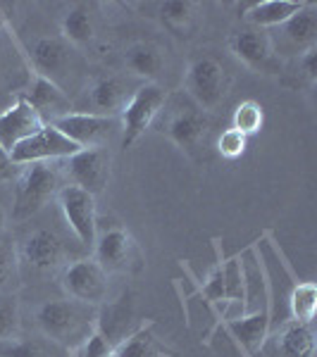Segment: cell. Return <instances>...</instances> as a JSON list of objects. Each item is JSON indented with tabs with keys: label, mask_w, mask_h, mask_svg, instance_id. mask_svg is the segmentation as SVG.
I'll return each mask as SVG.
<instances>
[{
	"label": "cell",
	"mask_w": 317,
	"mask_h": 357,
	"mask_svg": "<svg viewBox=\"0 0 317 357\" xmlns=\"http://www.w3.org/2000/svg\"><path fill=\"white\" fill-rule=\"evenodd\" d=\"M96 314L94 305L60 298V301H45L36 310V321L45 338L65 350H74L96 331Z\"/></svg>",
	"instance_id": "6da1fadb"
},
{
	"label": "cell",
	"mask_w": 317,
	"mask_h": 357,
	"mask_svg": "<svg viewBox=\"0 0 317 357\" xmlns=\"http://www.w3.org/2000/svg\"><path fill=\"white\" fill-rule=\"evenodd\" d=\"M62 188V169L53 162L24 165L15 178V205L13 220L24 222L43 210Z\"/></svg>",
	"instance_id": "7a4b0ae2"
},
{
	"label": "cell",
	"mask_w": 317,
	"mask_h": 357,
	"mask_svg": "<svg viewBox=\"0 0 317 357\" xmlns=\"http://www.w3.org/2000/svg\"><path fill=\"white\" fill-rule=\"evenodd\" d=\"M34 77L36 72L29 57L22 53L10 29L3 26L0 29V112L27 93Z\"/></svg>",
	"instance_id": "3957f363"
},
{
	"label": "cell",
	"mask_w": 317,
	"mask_h": 357,
	"mask_svg": "<svg viewBox=\"0 0 317 357\" xmlns=\"http://www.w3.org/2000/svg\"><path fill=\"white\" fill-rule=\"evenodd\" d=\"M167 102V91L158 84H141L126 100V105L119 112L122 124V146L129 148L136 143V138L148 129L155 117Z\"/></svg>",
	"instance_id": "277c9868"
},
{
	"label": "cell",
	"mask_w": 317,
	"mask_h": 357,
	"mask_svg": "<svg viewBox=\"0 0 317 357\" xmlns=\"http://www.w3.org/2000/svg\"><path fill=\"white\" fill-rule=\"evenodd\" d=\"M79 151H82V148L62 136L53 124H43L34 136L17 143L13 151H10V158H13L15 165L24 167L34 162H57V160H67Z\"/></svg>",
	"instance_id": "5b68a950"
},
{
	"label": "cell",
	"mask_w": 317,
	"mask_h": 357,
	"mask_svg": "<svg viewBox=\"0 0 317 357\" xmlns=\"http://www.w3.org/2000/svg\"><path fill=\"white\" fill-rule=\"evenodd\" d=\"M62 289H65L67 298L86 305H101L108 303V291H110V281L103 267L94 257H84V260L72 262L62 274Z\"/></svg>",
	"instance_id": "8992f818"
},
{
	"label": "cell",
	"mask_w": 317,
	"mask_h": 357,
	"mask_svg": "<svg viewBox=\"0 0 317 357\" xmlns=\"http://www.w3.org/2000/svg\"><path fill=\"white\" fill-rule=\"evenodd\" d=\"M186 93L203 112L215 110L227 93V74L215 57H198L186 72Z\"/></svg>",
	"instance_id": "52a82bcc"
},
{
	"label": "cell",
	"mask_w": 317,
	"mask_h": 357,
	"mask_svg": "<svg viewBox=\"0 0 317 357\" xmlns=\"http://www.w3.org/2000/svg\"><path fill=\"white\" fill-rule=\"evenodd\" d=\"M210 129V119H207V112L200 110L198 105L189 98L186 102L177 100V105L167 112V119H163L160 124V131L167 134L182 151H196V148L203 143V138Z\"/></svg>",
	"instance_id": "ba28073f"
},
{
	"label": "cell",
	"mask_w": 317,
	"mask_h": 357,
	"mask_svg": "<svg viewBox=\"0 0 317 357\" xmlns=\"http://www.w3.org/2000/svg\"><path fill=\"white\" fill-rule=\"evenodd\" d=\"M110 165L112 158L105 151V146L82 148L79 153L65 160V174L72 186L84 188L91 195H98L105 191L108 181H110Z\"/></svg>",
	"instance_id": "9c48e42d"
},
{
	"label": "cell",
	"mask_w": 317,
	"mask_h": 357,
	"mask_svg": "<svg viewBox=\"0 0 317 357\" xmlns=\"http://www.w3.org/2000/svg\"><path fill=\"white\" fill-rule=\"evenodd\" d=\"M57 203L65 215V222L74 236L79 238V243L86 248H94L96 236H98V222H96V195L72 183H65L57 193Z\"/></svg>",
	"instance_id": "30bf717a"
},
{
	"label": "cell",
	"mask_w": 317,
	"mask_h": 357,
	"mask_svg": "<svg viewBox=\"0 0 317 357\" xmlns=\"http://www.w3.org/2000/svg\"><path fill=\"white\" fill-rule=\"evenodd\" d=\"M53 126L79 148H101L112 131L122 129L119 117H101V114L89 112H69L55 119Z\"/></svg>",
	"instance_id": "8fae6325"
},
{
	"label": "cell",
	"mask_w": 317,
	"mask_h": 357,
	"mask_svg": "<svg viewBox=\"0 0 317 357\" xmlns=\"http://www.w3.org/2000/svg\"><path fill=\"white\" fill-rule=\"evenodd\" d=\"M94 250H96L94 260L101 264L103 272L108 276L131 272L136 262V255H138L134 238H131L124 229H117V227L96 236Z\"/></svg>",
	"instance_id": "7c38bea8"
},
{
	"label": "cell",
	"mask_w": 317,
	"mask_h": 357,
	"mask_svg": "<svg viewBox=\"0 0 317 357\" xmlns=\"http://www.w3.org/2000/svg\"><path fill=\"white\" fill-rule=\"evenodd\" d=\"M232 53L251 69L267 72V74L277 72V55H274L272 36L265 33L263 29H246V31L236 33L232 38Z\"/></svg>",
	"instance_id": "4fadbf2b"
},
{
	"label": "cell",
	"mask_w": 317,
	"mask_h": 357,
	"mask_svg": "<svg viewBox=\"0 0 317 357\" xmlns=\"http://www.w3.org/2000/svg\"><path fill=\"white\" fill-rule=\"evenodd\" d=\"M24 100L34 107V112L41 117L43 124H53L55 119L65 117V114L74 112V105L69 96L60 89V84H53L45 77H34L31 86L24 96Z\"/></svg>",
	"instance_id": "5bb4252c"
},
{
	"label": "cell",
	"mask_w": 317,
	"mask_h": 357,
	"mask_svg": "<svg viewBox=\"0 0 317 357\" xmlns=\"http://www.w3.org/2000/svg\"><path fill=\"white\" fill-rule=\"evenodd\" d=\"M20 257L36 272H50V269L60 267L62 257H65V245L55 231L36 229L24 238L20 248Z\"/></svg>",
	"instance_id": "9a60e30c"
},
{
	"label": "cell",
	"mask_w": 317,
	"mask_h": 357,
	"mask_svg": "<svg viewBox=\"0 0 317 357\" xmlns=\"http://www.w3.org/2000/svg\"><path fill=\"white\" fill-rule=\"evenodd\" d=\"M41 126V117L34 112V107L29 105L24 98H20V100H15L13 105L0 112V146L10 153L17 143L34 136Z\"/></svg>",
	"instance_id": "2e32d148"
},
{
	"label": "cell",
	"mask_w": 317,
	"mask_h": 357,
	"mask_svg": "<svg viewBox=\"0 0 317 357\" xmlns=\"http://www.w3.org/2000/svg\"><path fill=\"white\" fill-rule=\"evenodd\" d=\"M227 331L239 343L246 357H256L263 350L265 341L270 336V326H272V314L270 312H249L234 317V319L224 321Z\"/></svg>",
	"instance_id": "e0dca14e"
},
{
	"label": "cell",
	"mask_w": 317,
	"mask_h": 357,
	"mask_svg": "<svg viewBox=\"0 0 317 357\" xmlns=\"http://www.w3.org/2000/svg\"><path fill=\"white\" fill-rule=\"evenodd\" d=\"M126 100H129V98H126L122 79L103 77L91 84V89L86 91V105L74 112L101 114V117H117V112H122Z\"/></svg>",
	"instance_id": "ac0fdd59"
},
{
	"label": "cell",
	"mask_w": 317,
	"mask_h": 357,
	"mask_svg": "<svg viewBox=\"0 0 317 357\" xmlns=\"http://www.w3.org/2000/svg\"><path fill=\"white\" fill-rule=\"evenodd\" d=\"M69 45L62 38H38L31 45V53H29V62H31L34 72L38 77L50 79L53 84H57V77L67 69L69 62Z\"/></svg>",
	"instance_id": "d6986e66"
},
{
	"label": "cell",
	"mask_w": 317,
	"mask_h": 357,
	"mask_svg": "<svg viewBox=\"0 0 317 357\" xmlns=\"http://www.w3.org/2000/svg\"><path fill=\"white\" fill-rule=\"evenodd\" d=\"M284 43L291 48V53L301 57L305 50L317 48V5L305 3L291 20L281 24Z\"/></svg>",
	"instance_id": "ffe728a7"
},
{
	"label": "cell",
	"mask_w": 317,
	"mask_h": 357,
	"mask_svg": "<svg viewBox=\"0 0 317 357\" xmlns=\"http://www.w3.org/2000/svg\"><path fill=\"white\" fill-rule=\"evenodd\" d=\"M131 319H134V305L126 296L119 301L101 305V312L96 314V331L108 338V343L117 345L131 333Z\"/></svg>",
	"instance_id": "44dd1931"
},
{
	"label": "cell",
	"mask_w": 317,
	"mask_h": 357,
	"mask_svg": "<svg viewBox=\"0 0 317 357\" xmlns=\"http://www.w3.org/2000/svg\"><path fill=\"white\" fill-rule=\"evenodd\" d=\"M305 5V0H263V3H253L246 10V20L251 22L253 29H270L281 26L286 20H291Z\"/></svg>",
	"instance_id": "7402d4cb"
},
{
	"label": "cell",
	"mask_w": 317,
	"mask_h": 357,
	"mask_svg": "<svg viewBox=\"0 0 317 357\" xmlns=\"http://www.w3.org/2000/svg\"><path fill=\"white\" fill-rule=\"evenodd\" d=\"M277 348L281 357H315V331L313 324H303V321H286L281 331L277 333Z\"/></svg>",
	"instance_id": "603a6c76"
},
{
	"label": "cell",
	"mask_w": 317,
	"mask_h": 357,
	"mask_svg": "<svg viewBox=\"0 0 317 357\" xmlns=\"http://www.w3.org/2000/svg\"><path fill=\"white\" fill-rule=\"evenodd\" d=\"M172 353L153 333V321L131 331L122 343L115 345L112 357H170Z\"/></svg>",
	"instance_id": "cb8c5ba5"
},
{
	"label": "cell",
	"mask_w": 317,
	"mask_h": 357,
	"mask_svg": "<svg viewBox=\"0 0 317 357\" xmlns=\"http://www.w3.org/2000/svg\"><path fill=\"white\" fill-rule=\"evenodd\" d=\"M124 65L129 67V72H134L136 77L148 79V84H153V79L163 72L165 57L163 50L153 43H134L126 48L124 53Z\"/></svg>",
	"instance_id": "d4e9b609"
},
{
	"label": "cell",
	"mask_w": 317,
	"mask_h": 357,
	"mask_svg": "<svg viewBox=\"0 0 317 357\" xmlns=\"http://www.w3.org/2000/svg\"><path fill=\"white\" fill-rule=\"evenodd\" d=\"M62 36L74 45H86L94 41L96 26L91 10L86 5H74V8L67 10V15L62 17Z\"/></svg>",
	"instance_id": "484cf974"
},
{
	"label": "cell",
	"mask_w": 317,
	"mask_h": 357,
	"mask_svg": "<svg viewBox=\"0 0 317 357\" xmlns=\"http://www.w3.org/2000/svg\"><path fill=\"white\" fill-rule=\"evenodd\" d=\"M65 348H60L50 338H27V341H3L0 357H60Z\"/></svg>",
	"instance_id": "4316f807"
},
{
	"label": "cell",
	"mask_w": 317,
	"mask_h": 357,
	"mask_svg": "<svg viewBox=\"0 0 317 357\" xmlns=\"http://www.w3.org/2000/svg\"><path fill=\"white\" fill-rule=\"evenodd\" d=\"M289 310L291 319L303 321V324H313L317 312V286L313 281H303L291 289L289 296Z\"/></svg>",
	"instance_id": "83f0119b"
},
{
	"label": "cell",
	"mask_w": 317,
	"mask_h": 357,
	"mask_svg": "<svg viewBox=\"0 0 317 357\" xmlns=\"http://www.w3.org/2000/svg\"><path fill=\"white\" fill-rule=\"evenodd\" d=\"M222 279H224V301L236 307L239 317L244 314V269H241L239 257L222 262Z\"/></svg>",
	"instance_id": "f1b7e54d"
},
{
	"label": "cell",
	"mask_w": 317,
	"mask_h": 357,
	"mask_svg": "<svg viewBox=\"0 0 317 357\" xmlns=\"http://www.w3.org/2000/svg\"><path fill=\"white\" fill-rule=\"evenodd\" d=\"M263 124H265V112H263L260 102L244 100L241 105H236L234 117H232V129L251 136V134H258V131L263 129Z\"/></svg>",
	"instance_id": "f546056e"
},
{
	"label": "cell",
	"mask_w": 317,
	"mask_h": 357,
	"mask_svg": "<svg viewBox=\"0 0 317 357\" xmlns=\"http://www.w3.org/2000/svg\"><path fill=\"white\" fill-rule=\"evenodd\" d=\"M20 333V303L15 293H0V343L15 341Z\"/></svg>",
	"instance_id": "4dcf8cb0"
},
{
	"label": "cell",
	"mask_w": 317,
	"mask_h": 357,
	"mask_svg": "<svg viewBox=\"0 0 317 357\" xmlns=\"http://www.w3.org/2000/svg\"><path fill=\"white\" fill-rule=\"evenodd\" d=\"M246 148H249V136L232 129V126H229V129H224L220 134V138H217V153H220L222 158H227V160L241 158V155L246 153Z\"/></svg>",
	"instance_id": "1f68e13d"
},
{
	"label": "cell",
	"mask_w": 317,
	"mask_h": 357,
	"mask_svg": "<svg viewBox=\"0 0 317 357\" xmlns=\"http://www.w3.org/2000/svg\"><path fill=\"white\" fill-rule=\"evenodd\" d=\"M193 3H184V0H170V3L160 5V15H163L165 24L172 29H184L191 22Z\"/></svg>",
	"instance_id": "d6a6232c"
},
{
	"label": "cell",
	"mask_w": 317,
	"mask_h": 357,
	"mask_svg": "<svg viewBox=\"0 0 317 357\" xmlns=\"http://www.w3.org/2000/svg\"><path fill=\"white\" fill-rule=\"evenodd\" d=\"M72 353L74 357H112L115 348L108 343V338L103 336V333L94 331L82 345H77Z\"/></svg>",
	"instance_id": "836d02e7"
},
{
	"label": "cell",
	"mask_w": 317,
	"mask_h": 357,
	"mask_svg": "<svg viewBox=\"0 0 317 357\" xmlns=\"http://www.w3.org/2000/svg\"><path fill=\"white\" fill-rule=\"evenodd\" d=\"M17 279V250L10 241H0V291Z\"/></svg>",
	"instance_id": "e575fe53"
},
{
	"label": "cell",
	"mask_w": 317,
	"mask_h": 357,
	"mask_svg": "<svg viewBox=\"0 0 317 357\" xmlns=\"http://www.w3.org/2000/svg\"><path fill=\"white\" fill-rule=\"evenodd\" d=\"M203 296L212 305H227V301H224V279H222V267H220V264L212 269V274L207 276V281L203 284Z\"/></svg>",
	"instance_id": "d590c367"
},
{
	"label": "cell",
	"mask_w": 317,
	"mask_h": 357,
	"mask_svg": "<svg viewBox=\"0 0 317 357\" xmlns=\"http://www.w3.org/2000/svg\"><path fill=\"white\" fill-rule=\"evenodd\" d=\"M20 172H22V167L15 165L10 153L0 146V181H15V178L20 176Z\"/></svg>",
	"instance_id": "8d00e7d4"
},
{
	"label": "cell",
	"mask_w": 317,
	"mask_h": 357,
	"mask_svg": "<svg viewBox=\"0 0 317 357\" xmlns=\"http://www.w3.org/2000/svg\"><path fill=\"white\" fill-rule=\"evenodd\" d=\"M315 57H317V48H310V50H305V53L298 57V65L303 67V72H305V77L310 79V82H315L317 79V67H315Z\"/></svg>",
	"instance_id": "74e56055"
},
{
	"label": "cell",
	"mask_w": 317,
	"mask_h": 357,
	"mask_svg": "<svg viewBox=\"0 0 317 357\" xmlns=\"http://www.w3.org/2000/svg\"><path fill=\"white\" fill-rule=\"evenodd\" d=\"M5 227H8V217H5L3 207H0V236H3V231H5Z\"/></svg>",
	"instance_id": "f35d334b"
}]
</instances>
